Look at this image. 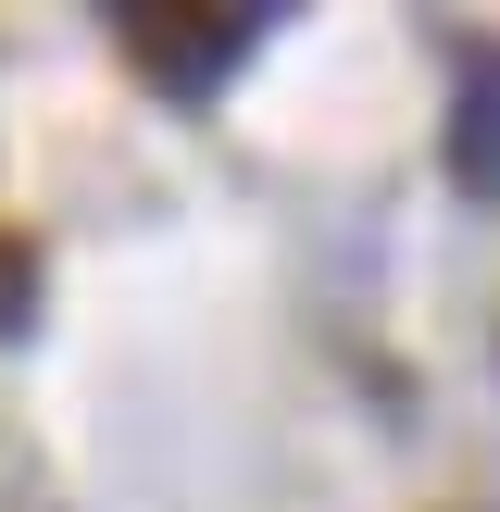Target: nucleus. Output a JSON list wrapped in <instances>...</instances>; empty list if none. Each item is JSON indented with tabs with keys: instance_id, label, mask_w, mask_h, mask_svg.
<instances>
[{
	"instance_id": "f257e3e1",
	"label": "nucleus",
	"mask_w": 500,
	"mask_h": 512,
	"mask_svg": "<svg viewBox=\"0 0 500 512\" xmlns=\"http://www.w3.org/2000/svg\"><path fill=\"white\" fill-rule=\"evenodd\" d=\"M263 38H275V13H263V0H250V13H238V0H213V13H175V0H138V13H113V50L138 63V88L188 100V113L238 88V63H250Z\"/></svg>"
},
{
	"instance_id": "f03ea898",
	"label": "nucleus",
	"mask_w": 500,
	"mask_h": 512,
	"mask_svg": "<svg viewBox=\"0 0 500 512\" xmlns=\"http://www.w3.org/2000/svg\"><path fill=\"white\" fill-rule=\"evenodd\" d=\"M438 163L463 200H500V38L463 25L450 38V113H438Z\"/></svg>"
},
{
	"instance_id": "7ed1b4c3",
	"label": "nucleus",
	"mask_w": 500,
	"mask_h": 512,
	"mask_svg": "<svg viewBox=\"0 0 500 512\" xmlns=\"http://www.w3.org/2000/svg\"><path fill=\"white\" fill-rule=\"evenodd\" d=\"M38 300H50V263L13 238V225H0V350H25V338H38Z\"/></svg>"
}]
</instances>
